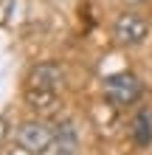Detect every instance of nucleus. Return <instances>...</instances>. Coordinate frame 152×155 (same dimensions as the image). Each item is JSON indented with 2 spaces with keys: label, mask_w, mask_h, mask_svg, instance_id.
I'll list each match as a JSON object with an SVG mask.
<instances>
[{
  "label": "nucleus",
  "mask_w": 152,
  "mask_h": 155,
  "mask_svg": "<svg viewBox=\"0 0 152 155\" xmlns=\"http://www.w3.org/2000/svg\"><path fill=\"white\" fill-rule=\"evenodd\" d=\"M104 96L107 102L115 104V107H130L141 99V82L132 76V74H115V76H107L104 82Z\"/></svg>",
  "instance_id": "7ed1b4c3"
},
{
  "label": "nucleus",
  "mask_w": 152,
  "mask_h": 155,
  "mask_svg": "<svg viewBox=\"0 0 152 155\" xmlns=\"http://www.w3.org/2000/svg\"><path fill=\"white\" fill-rule=\"evenodd\" d=\"M147 34H149V25L135 12H127L115 20V40L121 45H141L147 40Z\"/></svg>",
  "instance_id": "20e7f679"
},
{
  "label": "nucleus",
  "mask_w": 152,
  "mask_h": 155,
  "mask_svg": "<svg viewBox=\"0 0 152 155\" xmlns=\"http://www.w3.org/2000/svg\"><path fill=\"white\" fill-rule=\"evenodd\" d=\"M6 135H8V124H6V118L0 116V144L6 141Z\"/></svg>",
  "instance_id": "0eeeda50"
},
{
  "label": "nucleus",
  "mask_w": 152,
  "mask_h": 155,
  "mask_svg": "<svg viewBox=\"0 0 152 155\" xmlns=\"http://www.w3.org/2000/svg\"><path fill=\"white\" fill-rule=\"evenodd\" d=\"M14 138H17V147L25 150L28 155H45L57 144V130L45 121H25L17 127Z\"/></svg>",
  "instance_id": "f03ea898"
},
{
  "label": "nucleus",
  "mask_w": 152,
  "mask_h": 155,
  "mask_svg": "<svg viewBox=\"0 0 152 155\" xmlns=\"http://www.w3.org/2000/svg\"><path fill=\"white\" fill-rule=\"evenodd\" d=\"M57 152L59 155H76L79 150V141H76V130H73V124H59V130H57Z\"/></svg>",
  "instance_id": "39448f33"
},
{
  "label": "nucleus",
  "mask_w": 152,
  "mask_h": 155,
  "mask_svg": "<svg viewBox=\"0 0 152 155\" xmlns=\"http://www.w3.org/2000/svg\"><path fill=\"white\" fill-rule=\"evenodd\" d=\"M132 135H135V141L141 144V147H147V144L152 141V116H149L147 110L138 113L135 127H132Z\"/></svg>",
  "instance_id": "423d86ee"
},
{
  "label": "nucleus",
  "mask_w": 152,
  "mask_h": 155,
  "mask_svg": "<svg viewBox=\"0 0 152 155\" xmlns=\"http://www.w3.org/2000/svg\"><path fill=\"white\" fill-rule=\"evenodd\" d=\"M62 68L57 62H40L28 71V79H25V102H28L34 110H51L57 104V90L62 85Z\"/></svg>",
  "instance_id": "f257e3e1"
}]
</instances>
